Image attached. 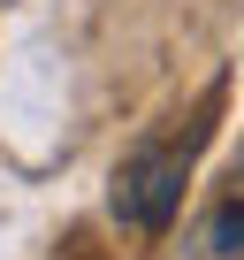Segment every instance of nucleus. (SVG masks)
Returning <instances> with one entry per match:
<instances>
[{"mask_svg":"<svg viewBox=\"0 0 244 260\" xmlns=\"http://www.w3.org/2000/svg\"><path fill=\"white\" fill-rule=\"evenodd\" d=\"M206 245H214V252H229V260L244 252V176H236V191L206 214Z\"/></svg>","mask_w":244,"mask_h":260,"instance_id":"2","label":"nucleus"},{"mask_svg":"<svg viewBox=\"0 0 244 260\" xmlns=\"http://www.w3.org/2000/svg\"><path fill=\"white\" fill-rule=\"evenodd\" d=\"M198 138H206V130H168V138H145L130 161H122V169H114V191H107L114 222H130V230H168L176 207H183V176H191V161H198Z\"/></svg>","mask_w":244,"mask_h":260,"instance_id":"1","label":"nucleus"}]
</instances>
